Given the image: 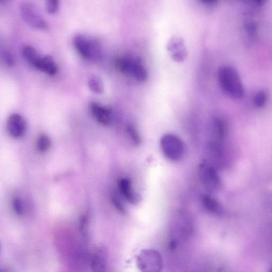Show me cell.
Here are the masks:
<instances>
[{
  "label": "cell",
  "instance_id": "10",
  "mask_svg": "<svg viewBox=\"0 0 272 272\" xmlns=\"http://www.w3.org/2000/svg\"><path fill=\"white\" fill-rule=\"evenodd\" d=\"M91 110L95 119L103 125H108L111 121V109L102 106L97 103H92L91 105Z\"/></svg>",
  "mask_w": 272,
  "mask_h": 272
},
{
  "label": "cell",
  "instance_id": "22",
  "mask_svg": "<svg viewBox=\"0 0 272 272\" xmlns=\"http://www.w3.org/2000/svg\"><path fill=\"white\" fill-rule=\"evenodd\" d=\"M2 58L4 62L8 67H13L16 64V58L8 51H4L2 53Z\"/></svg>",
  "mask_w": 272,
  "mask_h": 272
},
{
  "label": "cell",
  "instance_id": "12",
  "mask_svg": "<svg viewBox=\"0 0 272 272\" xmlns=\"http://www.w3.org/2000/svg\"><path fill=\"white\" fill-rule=\"evenodd\" d=\"M34 67L50 75H55L58 71L57 65L54 58L50 55L41 57Z\"/></svg>",
  "mask_w": 272,
  "mask_h": 272
},
{
  "label": "cell",
  "instance_id": "19",
  "mask_svg": "<svg viewBox=\"0 0 272 272\" xmlns=\"http://www.w3.org/2000/svg\"><path fill=\"white\" fill-rule=\"evenodd\" d=\"M127 133L132 143L139 145L141 143V138L136 128L132 125H129L127 127Z\"/></svg>",
  "mask_w": 272,
  "mask_h": 272
},
{
  "label": "cell",
  "instance_id": "23",
  "mask_svg": "<svg viewBox=\"0 0 272 272\" xmlns=\"http://www.w3.org/2000/svg\"><path fill=\"white\" fill-rule=\"evenodd\" d=\"M59 7V2L57 0H50L46 3V10L49 14H53L55 13Z\"/></svg>",
  "mask_w": 272,
  "mask_h": 272
},
{
  "label": "cell",
  "instance_id": "26",
  "mask_svg": "<svg viewBox=\"0 0 272 272\" xmlns=\"http://www.w3.org/2000/svg\"><path fill=\"white\" fill-rule=\"evenodd\" d=\"M269 272H272V268L271 269V270Z\"/></svg>",
  "mask_w": 272,
  "mask_h": 272
},
{
  "label": "cell",
  "instance_id": "3",
  "mask_svg": "<svg viewBox=\"0 0 272 272\" xmlns=\"http://www.w3.org/2000/svg\"><path fill=\"white\" fill-rule=\"evenodd\" d=\"M116 65L121 72L140 82H144L148 78V71L138 58L130 56L121 57L117 59Z\"/></svg>",
  "mask_w": 272,
  "mask_h": 272
},
{
  "label": "cell",
  "instance_id": "18",
  "mask_svg": "<svg viewBox=\"0 0 272 272\" xmlns=\"http://www.w3.org/2000/svg\"><path fill=\"white\" fill-rule=\"evenodd\" d=\"M51 146L50 138L46 135H41L37 142V148L41 153L46 152Z\"/></svg>",
  "mask_w": 272,
  "mask_h": 272
},
{
  "label": "cell",
  "instance_id": "20",
  "mask_svg": "<svg viewBox=\"0 0 272 272\" xmlns=\"http://www.w3.org/2000/svg\"><path fill=\"white\" fill-rule=\"evenodd\" d=\"M267 94L264 91H260L256 93L254 99V105L257 108H261L267 104Z\"/></svg>",
  "mask_w": 272,
  "mask_h": 272
},
{
  "label": "cell",
  "instance_id": "1",
  "mask_svg": "<svg viewBox=\"0 0 272 272\" xmlns=\"http://www.w3.org/2000/svg\"><path fill=\"white\" fill-rule=\"evenodd\" d=\"M218 77L220 87L229 97L235 99H241L244 97L243 84L236 69L230 66H223L219 69Z\"/></svg>",
  "mask_w": 272,
  "mask_h": 272
},
{
  "label": "cell",
  "instance_id": "11",
  "mask_svg": "<svg viewBox=\"0 0 272 272\" xmlns=\"http://www.w3.org/2000/svg\"><path fill=\"white\" fill-rule=\"evenodd\" d=\"M91 268L93 272H106L107 256L104 248H99L94 253L92 258Z\"/></svg>",
  "mask_w": 272,
  "mask_h": 272
},
{
  "label": "cell",
  "instance_id": "14",
  "mask_svg": "<svg viewBox=\"0 0 272 272\" xmlns=\"http://www.w3.org/2000/svg\"><path fill=\"white\" fill-rule=\"evenodd\" d=\"M168 47L174 60L179 61L184 60L186 56L184 44L180 39L175 38L172 40Z\"/></svg>",
  "mask_w": 272,
  "mask_h": 272
},
{
  "label": "cell",
  "instance_id": "13",
  "mask_svg": "<svg viewBox=\"0 0 272 272\" xmlns=\"http://www.w3.org/2000/svg\"><path fill=\"white\" fill-rule=\"evenodd\" d=\"M202 201L206 210L213 214H221L223 211L222 206L215 197L209 194H204L202 196Z\"/></svg>",
  "mask_w": 272,
  "mask_h": 272
},
{
  "label": "cell",
  "instance_id": "5",
  "mask_svg": "<svg viewBox=\"0 0 272 272\" xmlns=\"http://www.w3.org/2000/svg\"><path fill=\"white\" fill-rule=\"evenodd\" d=\"M139 269L142 272H161L163 261L159 253L154 250H146L139 254L137 259Z\"/></svg>",
  "mask_w": 272,
  "mask_h": 272
},
{
  "label": "cell",
  "instance_id": "4",
  "mask_svg": "<svg viewBox=\"0 0 272 272\" xmlns=\"http://www.w3.org/2000/svg\"><path fill=\"white\" fill-rule=\"evenodd\" d=\"M160 146L164 156L168 160L177 161L184 154V145L181 139L172 134H166L162 137Z\"/></svg>",
  "mask_w": 272,
  "mask_h": 272
},
{
  "label": "cell",
  "instance_id": "17",
  "mask_svg": "<svg viewBox=\"0 0 272 272\" xmlns=\"http://www.w3.org/2000/svg\"><path fill=\"white\" fill-rule=\"evenodd\" d=\"M88 85L93 93L101 94L104 92V84L99 76L95 75L91 76L88 79Z\"/></svg>",
  "mask_w": 272,
  "mask_h": 272
},
{
  "label": "cell",
  "instance_id": "7",
  "mask_svg": "<svg viewBox=\"0 0 272 272\" xmlns=\"http://www.w3.org/2000/svg\"><path fill=\"white\" fill-rule=\"evenodd\" d=\"M198 175L202 184L209 192H217L221 185V181L215 168L207 162L202 163L198 168Z\"/></svg>",
  "mask_w": 272,
  "mask_h": 272
},
{
  "label": "cell",
  "instance_id": "9",
  "mask_svg": "<svg viewBox=\"0 0 272 272\" xmlns=\"http://www.w3.org/2000/svg\"><path fill=\"white\" fill-rule=\"evenodd\" d=\"M120 193L129 203L137 204L141 201V197L132 188L130 181L127 178H122L118 182Z\"/></svg>",
  "mask_w": 272,
  "mask_h": 272
},
{
  "label": "cell",
  "instance_id": "25",
  "mask_svg": "<svg viewBox=\"0 0 272 272\" xmlns=\"http://www.w3.org/2000/svg\"><path fill=\"white\" fill-rule=\"evenodd\" d=\"M113 202L114 203V205L115 206V207L120 211L123 213L125 212V209L123 205L121 203L120 200L118 199V197L116 196L114 197L113 198Z\"/></svg>",
  "mask_w": 272,
  "mask_h": 272
},
{
  "label": "cell",
  "instance_id": "16",
  "mask_svg": "<svg viewBox=\"0 0 272 272\" xmlns=\"http://www.w3.org/2000/svg\"><path fill=\"white\" fill-rule=\"evenodd\" d=\"M215 134L218 140L222 141L227 133V127L226 122L220 117H217L213 122Z\"/></svg>",
  "mask_w": 272,
  "mask_h": 272
},
{
  "label": "cell",
  "instance_id": "6",
  "mask_svg": "<svg viewBox=\"0 0 272 272\" xmlns=\"http://www.w3.org/2000/svg\"><path fill=\"white\" fill-rule=\"evenodd\" d=\"M19 10L22 18L28 25L39 30H48L49 25L46 20L33 4L28 2L21 3Z\"/></svg>",
  "mask_w": 272,
  "mask_h": 272
},
{
  "label": "cell",
  "instance_id": "15",
  "mask_svg": "<svg viewBox=\"0 0 272 272\" xmlns=\"http://www.w3.org/2000/svg\"><path fill=\"white\" fill-rule=\"evenodd\" d=\"M21 53L25 59L33 66L38 62L41 57L35 48L29 45H26L22 49Z\"/></svg>",
  "mask_w": 272,
  "mask_h": 272
},
{
  "label": "cell",
  "instance_id": "8",
  "mask_svg": "<svg viewBox=\"0 0 272 272\" xmlns=\"http://www.w3.org/2000/svg\"><path fill=\"white\" fill-rule=\"evenodd\" d=\"M7 130L9 135L14 138L23 137L26 131L27 123L23 116L18 113L11 114L7 121Z\"/></svg>",
  "mask_w": 272,
  "mask_h": 272
},
{
  "label": "cell",
  "instance_id": "21",
  "mask_svg": "<svg viewBox=\"0 0 272 272\" xmlns=\"http://www.w3.org/2000/svg\"><path fill=\"white\" fill-rule=\"evenodd\" d=\"M12 208L17 215L20 216L23 215L24 212V205L19 197L14 198L12 200Z\"/></svg>",
  "mask_w": 272,
  "mask_h": 272
},
{
  "label": "cell",
  "instance_id": "24",
  "mask_svg": "<svg viewBox=\"0 0 272 272\" xmlns=\"http://www.w3.org/2000/svg\"><path fill=\"white\" fill-rule=\"evenodd\" d=\"M246 31L251 34H254L257 31V27L256 25L253 22H249L245 25Z\"/></svg>",
  "mask_w": 272,
  "mask_h": 272
},
{
  "label": "cell",
  "instance_id": "2",
  "mask_svg": "<svg viewBox=\"0 0 272 272\" xmlns=\"http://www.w3.org/2000/svg\"><path fill=\"white\" fill-rule=\"evenodd\" d=\"M74 45L78 53L85 59L93 62L101 60L102 49L98 41L90 40L83 35H78L74 39Z\"/></svg>",
  "mask_w": 272,
  "mask_h": 272
}]
</instances>
